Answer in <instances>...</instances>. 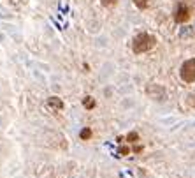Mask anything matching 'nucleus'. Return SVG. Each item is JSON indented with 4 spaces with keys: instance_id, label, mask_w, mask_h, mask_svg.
Returning <instances> with one entry per match:
<instances>
[{
    "instance_id": "1",
    "label": "nucleus",
    "mask_w": 195,
    "mask_h": 178,
    "mask_svg": "<svg viewBox=\"0 0 195 178\" xmlns=\"http://www.w3.org/2000/svg\"><path fill=\"white\" fill-rule=\"evenodd\" d=\"M155 44H156V39L153 35L142 32V34H139V35L134 37L132 48H134V53H146V51H150L151 48H155Z\"/></svg>"
},
{
    "instance_id": "10",
    "label": "nucleus",
    "mask_w": 195,
    "mask_h": 178,
    "mask_svg": "<svg viewBox=\"0 0 195 178\" xmlns=\"http://www.w3.org/2000/svg\"><path fill=\"white\" fill-rule=\"evenodd\" d=\"M128 152H130V148H128V146H121V148H119V155H127Z\"/></svg>"
},
{
    "instance_id": "5",
    "label": "nucleus",
    "mask_w": 195,
    "mask_h": 178,
    "mask_svg": "<svg viewBox=\"0 0 195 178\" xmlns=\"http://www.w3.org/2000/svg\"><path fill=\"white\" fill-rule=\"evenodd\" d=\"M95 104H97V102L93 100V97H90V95L83 99V106H84L86 109H93V108H95Z\"/></svg>"
},
{
    "instance_id": "6",
    "label": "nucleus",
    "mask_w": 195,
    "mask_h": 178,
    "mask_svg": "<svg viewBox=\"0 0 195 178\" xmlns=\"http://www.w3.org/2000/svg\"><path fill=\"white\" fill-rule=\"evenodd\" d=\"M79 138H81V139H90V138H92V129H88V127H86V129H83V131L79 132Z\"/></svg>"
},
{
    "instance_id": "9",
    "label": "nucleus",
    "mask_w": 195,
    "mask_h": 178,
    "mask_svg": "<svg viewBox=\"0 0 195 178\" xmlns=\"http://www.w3.org/2000/svg\"><path fill=\"white\" fill-rule=\"evenodd\" d=\"M127 139H128V141H137V139H139V134H137V132H130V134L127 136Z\"/></svg>"
},
{
    "instance_id": "11",
    "label": "nucleus",
    "mask_w": 195,
    "mask_h": 178,
    "mask_svg": "<svg viewBox=\"0 0 195 178\" xmlns=\"http://www.w3.org/2000/svg\"><path fill=\"white\" fill-rule=\"evenodd\" d=\"M114 4H116V0H102V5H106V7L114 5Z\"/></svg>"
},
{
    "instance_id": "3",
    "label": "nucleus",
    "mask_w": 195,
    "mask_h": 178,
    "mask_svg": "<svg viewBox=\"0 0 195 178\" xmlns=\"http://www.w3.org/2000/svg\"><path fill=\"white\" fill-rule=\"evenodd\" d=\"M188 18H190L188 7H186L185 4H179L177 9H176V13H174V20L177 21V23H185V21H188Z\"/></svg>"
},
{
    "instance_id": "8",
    "label": "nucleus",
    "mask_w": 195,
    "mask_h": 178,
    "mask_svg": "<svg viewBox=\"0 0 195 178\" xmlns=\"http://www.w3.org/2000/svg\"><path fill=\"white\" fill-rule=\"evenodd\" d=\"M179 35H181V37H190V35H192V27H185Z\"/></svg>"
},
{
    "instance_id": "7",
    "label": "nucleus",
    "mask_w": 195,
    "mask_h": 178,
    "mask_svg": "<svg viewBox=\"0 0 195 178\" xmlns=\"http://www.w3.org/2000/svg\"><path fill=\"white\" fill-rule=\"evenodd\" d=\"M134 4H136L139 9H146L148 4H150V0H134Z\"/></svg>"
},
{
    "instance_id": "4",
    "label": "nucleus",
    "mask_w": 195,
    "mask_h": 178,
    "mask_svg": "<svg viewBox=\"0 0 195 178\" xmlns=\"http://www.w3.org/2000/svg\"><path fill=\"white\" fill-rule=\"evenodd\" d=\"M48 104H49L51 108H55V109H62V108H63V100L60 99V97H56V95L49 97V99H48Z\"/></svg>"
},
{
    "instance_id": "2",
    "label": "nucleus",
    "mask_w": 195,
    "mask_h": 178,
    "mask_svg": "<svg viewBox=\"0 0 195 178\" xmlns=\"http://www.w3.org/2000/svg\"><path fill=\"white\" fill-rule=\"evenodd\" d=\"M179 74H181V79H183V81H186V83H194L195 81V58L186 60V62L181 65Z\"/></svg>"
}]
</instances>
